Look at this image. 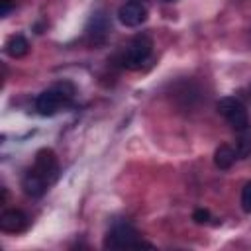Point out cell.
Instances as JSON below:
<instances>
[{
    "label": "cell",
    "mask_w": 251,
    "mask_h": 251,
    "mask_svg": "<svg viewBox=\"0 0 251 251\" xmlns=\"http://www.w3.org/2000/svg\"><path fill=\"white\" fill-rule=\"evenodd\" d=\"M73 96H75L73 84H69V82L53 84L51 88L43 90V92L35 98V110H37L41 116H53V114H57L59 110L67 108V106L73 102Z\"/></svg>",
    "instance_id": "cell-1"
},
{
    "label": "cell",
    "mask_w": 251,
    "mask_h": 251,
    "mask_svg": "<svg viewBox=\"0 0 251 251\" xmlns=\"http://www.w3.org/2000/svg\"><path fill=\"white\" fill-rule=\"evenodd\" d=\"M151 51H153V41H151V37L145 35V33H139V35H135V37L126 45L120 63H122V67L129 69V71H137V69H141L143 63L151 57Z\"/></svg>",
    "instance_id": "cell-2"
},
{
    "label": "cell",
    "mask_w": 251,
    "mask_h": 251,
    "mask_svg": "<svg viewBox=\"0 0 251 251\" xmlns=\"http://www.w3.org/2000/svg\"><path fill=\"white\" fill-rule=\"evenodd\" d=\"M104 247L106 249H139V247H153V245L143 241L137 229L131 227L129 224H118L108 231L104 239Z\"/></svg>",
    "instance_id": "cell-3"
},
{
    "label": "cell",
    "mask_w": 251,
    "mask_h": 251,
    "mask_svg": "<svg viewBox=\"0 0 251 251\" xmlns=\"http://www.w3.org/2000/svg\"><path fill=\"white\" fill-rule=\"evenodd\" d=\"M216 108H218L220 116H224L226 122L233 127V131H239V129L251 126L249 114H247V110H245V106H243V102H241L239 98L226 96V98H222V100L218 102Z\"/></svg>",
    "instance_id": "cell-4"
},
{
    "label": "cell",
    "mask_w": 251,
    "mask_h": 251,
    "mask_svg": "<svg viewBox=\"0 0 251 251\" xmlns=\"http://www.w3.org/2000/svg\"><path fill=\"white\" fill-rule=\"evenodd\" d=\"M31 171L51 186L59 175V161H57L55 151L53 149H39L35 153V161L31 165Z\"/></svg>",
    "instance_id": "cell-5"
},
{
    "label": "cell",
    "mask_w": 251,
    "mask_h": 251,
    "mask_svg": "<svg viewBox=\"0 0 251 251\" xmlns=\"http://www.w3.org/2000/svg\"><path fill=\"white\" fill-rule=\"evenodd\" d=\"M118 20L126 27H137L147 20V8L141 2H126L118 10Z\"/></svg>",
    "instance_id": "cell-6"
},
{
    "label": "cell",
    "mask_w": 251,
    "mask_h": 251,
    "mask_svg": "<svg viewBox=\"0 0 251 251\" xmlns=\"http://www.w3.org/2000/svg\"><path fill=\"white\" fill-rule=\"evenodd\" d=\"M27 226V216L22 212V210H6L2 212L0 216V229L2 231H8V233H20L24 231Z\"/></svg>",
    "instance_id": "cell-7"
},
{
    "label": "cell",
    "mask_w": 251,
    "mask_h": 251,
    "mask_svg": "<svg viewBox=\"0 0 251 251\" xmlns=\"http://www.w3.org/2000/svg\"><path fill=\"white\" fill-rule=\"evenodd\" d=\"M22 188H24V192H25L27 196L39 198V196H43V194L47 192L49 184H47L41 176H37L31 169H27L25 175H24V178H22Z\"/></svg>",
    "instance_id": "cell-8"
},
{
    "label": "cell",
    "mask_w": 251,
    "mask_h": 251,
    "mask_svg": "<svg viewBox=\"0 0 251 251\" xmlns=\"http://www.w3.org/2000/svg\"><path fill=\"white\" fill-rule=\"evenodd\" d=\"M4 51H6V55H10V57H14V59H20V57H24V55L29 51V43H27V39H25L24 35L16 33V35H10V37L6 39Z\"/></svg>",
    "instance_id": "cell-9"
},
{
    "label": "cell",
    "mask_w": 251,
    "mask_h": 251,
    "mask_svg": "<svg viewBox=\"0 0 251 251\" xmlns=\"http://www.w3.org/2000/svg\"><path fill=\"white\" fill-rule=\"evenodd\" d=\"M237 159V151L231 149L229 145H220L216 151H214V165L220 169V171H226L229 169Z\"/></svg>",
    "instance_id": "cell-10"
},
{
    "label": "cell",
    "mask_w": 251,
    "mask_h": 251,
    "mask_svg": "<svg viewBox=\"0 0 251 251\" xmlns=\"http://www.w3.org/2000/svg\"><path fill=\"white\" fill-rule=\"evenodd\" d=\"M235 137H237V143H235V151H237V157H247L251 155V126L235 131Z\"/></svg>",
    "instance_id": "cell-11"
},
{
    "label": "cell",
    "mask_w": 251,
    "mask_h": 251,
    "mask_svg": "<svg viewBox=\"0 0 251 251\" xmlns=\"http://www.w3.org/2000/svg\"><path fill=\"white\" fill-rule=\"evenodd\" d=\"M241 208L247 214H251V180H247L243 190H241Z\"/></svg>",
    "instance_id": "cell-12"
},
{
    "label": "cell",
    "mask_w": 251,
    "mask_h": 251,
    "mask_svg": "<svg viewBox=\"0 0 251 251\" xmlns=\"http://www.w3.org/2000/svg\"><path fill=\"white\" fill-rule=\"evenodd\" d=\"M192 220H194L196 224H208V222H210V212H208L206 208H198V210H194Z\"/></svg>",
    "instance_id": "cell-13"
},
{
    "label": "cell",
    "mask_w": 251,
    "mask_h": 251,
    "mask_svg": "<svg viewBox=\"0 0 251 251\" xmlns=\"http://www.w3.org/2000/svg\"><path fill=\"white\" fill-rule=\"evenodd\" d=\"M2 2V10H0V16L2 18H6L8 14H10V10H12V2L10 0H0Z\"/></svg>",
    "instance_id": "cell-14"
},
{
    "label": "cell",
    "mask_w": 251,
    "mask_h": 251,
    "mask_svg": "<svg viewBox=\"0 0 251 251\" xmlns=\"http://www.w3.org/2000/svg\"><path fill=\"white\" fill-rule=\"evenodd\" d=\"M131 2H143V0H131Z\"/></svg>",
    "instance_id": "cell-15"
},
{
    "label": "cell",
    "mask_w": 251,
    "mask_h": 251,
    "mask_svg": "<svg viewBox=\"0 0 251 251\" xmlns=\"http://www.w3.org/2000/svg\"><path fill=\"white\" fill-rule=\"evenodd\" d=\"M165 2H175V0H165Z\"/></svg>",
    "instance_id": "cell-16"
}]
</instances>
